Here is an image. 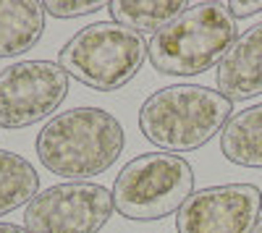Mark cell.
<instances>
[{
	"label": "cell",
	"instance_id": "obj_7",
	"mask_svg": "<svg viewBox=\"0 0 262 233\" xmlns=\"http://www.w3.org/2000/svg\"><path fill=\"white\" fill-rule=\"evenodd\" d=\"M69 95V74L53 60H18L0 71V126L27 129L50 118Z\"/></svg>",
	"mask_w": 262,
	"mask_h": 233
},
{
	"label": "cell",
	"instance_id": "obj_3",
	"mask_svg": "<svg viewBox=\"0 0 262 233\" xmlns=\"http://www.w3.org/2000/svg\"><path fill=\"white\" fill-rule=\"evenodd\" d=\"M238 37L226 3H196L152 34L149 63L158 74L196 76L223 60Z\"/></svg>",
	"mask_w": 262,
	"mask_h": 233
},
{
	"label": "cell",
	"instance_id": "obj_8",
	"mask_svg": "<svg viewBox=\"0 0 262 233\" xmlns=\"http://www.w3.org/2000/svg\"><path fill=\"white\" fill-rule=\"evenodd\" d=\"M262 192L254 183L202 189L179 209V233H252L259 220Z\"/></svg>",
	"mask_w": 262,
	"mask_h": 233
},
{
	"label": "cell",
	"instance_id": "obj_13",
	"mask_svg": "<svg viewBox=\"0 0 262 233\" xmlns=\"http://www.w3.org/2000/svg\"><path fill=\"white\" fill-rule=\"evenodd\" d=\"M37 189L39 176L34 165L21 155L0 150V218L21 204H29L37 197Z\"/></svg>",
	"mask_w": 262,
	"mask_h": 233
},
{
	"label": "cell",
	"instance_id": "obj_16",
	"mask_svg": "<svg viewBox=\"0 0 262 233\" xmlns=\"http://www.w3.org/2000/svg\"><path fill=\"white\" fill-rule=\"evenodd\" d=\"M0 233H29V230L21 225H13V223H0Z\"/></svg>",
	"mask_w": 262,
	"mask_h": 233
},
{
	"label": "cell",
	"instance_id": "obj_1",
	"mask_svg": "<svg viewBox=\"0 0 262 233\" xmlns=\"http://www.w3.org/2000/svg\"><path fill=\"white\" fill-rule=\"evenodd\" d=\"M126 144L121 121L102 108H71L53 115L37 134V157L63 178H90L111 168Z\"/></svg>",
	"mask_w": 262,
	"mask_h": 233
},
{
	"label": "cell",
	"instance_id": "obj_12",
	"mask_svg": "<svg viewBox=\"0 0 262 233\" xmlns=\"http://www.w3.org/2000/svg\"><path fill=\"white\" fill-rule=\"evenodd\" d=\"M189 6L184 0H113L107 3L113 21L131 32H160L176 16H181Z\"/></svg>",
	"mask_w": 262,
	"mask_h": 233
},
{
	"label": "cell",
	"instance_id": "obj_5",
	"mask_svg": "<svg viewBox=\"0 0 262 233\" xmlns=\"http://www.w3.org/2000/svg\"><path fill=\"white\" fill-rule=\"evenodd\" d=\"M194 192V171L181 155L147 152L121 168L113 183V204L128 220H163L186 204Z\"/></svg>",
	"mask_w": 262,
	"mask_h": 233
},
{
	"label": "cell",
	"instance_id": "obj_6",
	"mask_svg": "<svg viewBox=\"0 0 262 233\" xmlns=\"http://www.w3.org/2000/svg\"><path fill=\"white\" fill-rule=\"evenodd\" d=\"M113 194L92 181L55 183L24 209L29 233H100L113 215Z\"/></svg>",
	"mask_w": 262,
	"mask_h": 233
},
{
	"label": "cell",
	"instance_id": "obj_2",
	"mask_svg": "<svg viewBox=\"0 0 262 233\" xmlns=\"http://www.w3.org/2000/svg\"><path fill=\"white\" fill-rule=\"evenodd\" d=\"M233 102L202 84H173L149 95L139 110L142 134L163 152H191L226 129Z\"/></svg>",
	"mask_w": 262,
	"mask_h": 233
},
{
	"label": "cell",
	"instance_id": "obj_11",
	"mask_svg": "<svg viewBox=\"0 0 262 233\" xmlns=\"http://www.w3.org/2000/svg\"><path fill=\"white\" fill-rule=\"evenodd\" d=\"M221 152L242 168H262V102L233 113L221 131Z\"/></svg>",
	"mask_w": 262,
	"mask_h": 233
},
{
	"label": "cell",
	"instance_id": "obj_9",
	"mask_svg": "<svg viewBox=\"0 0 262 233\" xmlns=\"http://www.w3.org/2000/svg\"><path fill=\"white\" fill-rule=\"evenodd\" d=\"M217 92L231 102L262 95V21L236 37L215 71Z\"/></svg>",
	"mask_w": 262,
	"mask_h": 233
},
{
	"label": "cell",
	"instance_id": "obj_17",
	"mask_svg": "<svg viewBox=\"0 0 262 233\" xmlns=\"http://www.w3.org/2000/svg\"><path fill=\"white\" fill-rule=\"evenodd\" d=\"M252 233H262V215H259V220H257V225L252 228Z\"/></svg>",
	"mask_w": 262,
	"mask_h": 233
},
{
	"label": "cell",
	"instance_id": "obj_14",
	"mask_svg": "<svg viewBox=\"0 0 262 233\" xmlns=\"http://www.w3.org/2000/svg\"><path fill=\"white\" fill-rule=\"evenodd\" d=\"M42 8L55 18H79L97 13L100 8H105V3L102 0H48V3H42Z\"/></svg>",
	"mask_w": 262,
	"mask_h": 233
},
{
	"label": "cell",
	"instance_id": "obj_15",
	"mask_svg": "<svg viewBox=\"0 0 262 233\" xmlns=\"http://www.w3.org/2000/svg\"><path fill=\"white\" fill-rule=\"evenodd\" d=\"M226 6L233 18H247V16H254L262 11V0H257V3H238V0H233V3H226Z\"/></svg>",
	"mask_w": 262,
	"mask_h": 233
},
{
	"label": "cell",
	"instance_id": "obj_10",
	"mask_svg": "<svg viewBox=\"0 0 262 233\" xmlns=\"http://www.w3.org/2000/svg\"><path fill=\"white\" fill-rule=\"evenodd\" d=\"M45 32V8L37 0H0V58L37 48Z\"/></svg>",
	"mask_w": 262,
	"mask_h": 233
},
{
	"label": "cell",
	"instance_id": "obj_4",
	"mask_svg": "<svg viewBox=\"0 0 262 233\" xmlns=\"http://www.w3.org/2000/svg\"><path fill=\"white\" fill-rule=\"evenodd\" d=\"M149 58V42L116 21H100L79 29L60 48V68L100 92L121 89Z\"/></svg>",
	"mask_w": 262,
	"mask_h": 233
}]
</instances>
